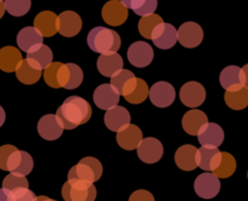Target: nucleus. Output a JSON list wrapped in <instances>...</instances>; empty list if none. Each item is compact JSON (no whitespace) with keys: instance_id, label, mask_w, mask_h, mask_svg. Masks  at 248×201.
I'll return each instance as SVG.
<instances>
[{"instance_id":"3","label":"nucleus","mask_w":248,"mask_h":201,"mask_svg":"<svg viewBox=\"0 0 248 201\" xmlns=\"http://www.w3.org/2000/svg\"><path fill=\"white\" fill-rule=\"evenodd\" d=\"M97 195L94 183L68 179L62 186V198L65 201H95Z\"/></svg>"},{"instance_id":"45","label":"nucleus","mask_w":248,"mask_h":201,"mask_svg":"<svg viewBox=\"0 0 248 201\" xmlns=\"http://www.w3.org/2000/svg\"><path fill=\"white\" fill-rule=\"evenodd\" d=\"M242 71L245 73V87L248 89V64L242 67Z\"/></svg>"},{"instance_id":"28","label":"nucleus","mask_w":248,"mask_h":201,"mask_svg":"<svg viewBox=\"0 0 248 201\" xmlns=\"http://www.w3.org/2000/svg\"><path fill=\"white\" fill-rule=\"evenodd\" d=\"M206 123H208V117L201 110H190L181 119L184 131L190 135H197L200 129Z\"/></svg>"},{"instance_id":"50","label":"nucleus","mask_w":248,"mask_h":201,"mask_svg":"<svg viewBox=\"0 0 248 201\" xmlns=\"http://www.w3.org/2000/svg\"><path fill=\"white\" fill-rule=\"evenodd\" d=\"M247 178H248V172H247Z\"/></svg>"},{"instance_id":"21","label":"nucleus","mask_w":248,"mask_h":201,"mask_svg":"<svg viewBox=\"0 0 248 201\" xmlns=\"http://www.w3.org/2000/svg\"><path fill=\"white\" fill-rule=\"evenodd\" d=\"M223 155L218 148L202 147L197 150V166L206 172H214L220 165Z\"/></svg>"},{"instance_id":"48","label":"nucleus","mask_w":248,"mask_h":201,"mask_svg":"<svg viewBox=\"0 0 248 201\" xmlns=\"http://www.w3.org/2000/svg\"><path fill=\"white\" fill-rule=\"evenodd\" d=\"M5 11V4H4V1H1V3H0V18L3 17Z\"/></svg>"},{"instance_id":"40","label":"nucleus","mask_w":248,"mask_h":201,"mask_svg":"<svg viewBox=\"0 0 248 201\" xmlns=\"http://www.w3.org/2000/svg\"><path fill=\"white\" fill-rule=\"evenodd\" d=\"M11 191L14 194V201H37V196L30 188H18Z\"/></svg>"},{"instance_id":"30","label":"nucleus","mask_w":248,"mask_h":201,"mask_svg":"<svg viewBox=\"0 0 248 201\" xmlns=\"http://www.w3.org/2000/svg\"><path fill=\"white\" fill-rule=\"evenodd\" d=\"M22 60L21 51L15 47H4L0 49V70L4 72H15Z\"/></svg>"},{"instance_id":"47","label":"nucleus","mask_w":248,"mask_h":201,"mask_svg":"<svg viewBox=\"0 0 248 201\" xmlns=\"http://www.w3.org/2000/svg\"><path fill=\"white\" fill-rule=\"evenodd\" d=\"M37 201H57V200L50 199V198H47V196H45V195H40V196H37Z\"/></svg>"},{"instance_id":"6","label":"nucleus","mask_w":248,"mask_h":201,"mask_svg":"<svg viewBox=\"0 0 248 201\" xmlns=\"http://www.w3.org/2000/svg\"><path fill=\"white\" fill-rule=\"evenodd\" d=\"M149 98L155 106L164 109L170 106L175 100V89L168 82H157L150 88Z\"/></svg>"},{"instance_id":"23","label":"nucleus","mask_w":248,"mask_h":201,"mask_svg":"<svg viewBox=\"0 0 248 201\" xmlns=\"http://www.w3.org/2000/svg\"><path fill=\"white\" fill-rule=\"evenodd\" d=\"M52 59L54 56H52L51 49L45 44L33 48L31 51L27 52V57H26L31 66L34 67L35 70L40 71L49 67L52 64Z\"/></svg>"},{"instance_id":"26","label":"nucleus","mask_w":248,"mask_h":201,"mask_svg":"<svg viewBox=\"0 0 248 201\" xmlns=\"http://www.w3.org/2000/svg\"><path fill=\"white\" fill-rule=\"evenodd\" d=\"M97 70L105 77H113L123 70V59L119 54H101L97 59Z\"/></svg>"},{"instance_id":"11","label":"nucleus","mask_w":248,"mask_h":201,"mask_svg":"<svg viewBox=\"0 0 248 201\" xmlns=\"http://www.w3.org/2000/svg\"><path fill=\"white\" fill-rule=\"evenodd\" d=\"M83 82V71L76 64H62L59 71L60 88L76 89Z\"/></svg>"},{"instance_id":"17","label":"nucleus","mask_w":248,"mask_h":201,"mask_svg":"<svg viewBox=\"0 0 248 201\" xmlns=\"http://www.w3.org/2000/svg\"><path fill=\"white\" fill-rule=\"evenodd\" d=\"M38 133L45 140H56L63 133V127L56 115H45L38 122Z\"/></svg>"},{"instance_id":"36","label":"nucleus","mask_w":248,"mask_h":201,"mask_svg":"<svg viewBox=\"0 0 248 201\" xmlns=\"http://www.w3.org/2000/svg\"><path fill=\"white\" fill-rule=\"evenodd\" d=\"M149 92L150 89L147 83L145 82L144 80H141V78H138L137 87H135V89L133 90L132 94L125 97V100H127L128 102H130V104H134V105L141 104V102H144L145 100L147 99V97H149Z\"/></svg>"},{"instance_id":"38","label":"nucleus","mask_w":248,"mask_h":201,"mask_svg":"<svg viewBox=\"0 0 248 201\" xmlns=\"http://www.w3.org/2000/svg\"><path fill=\"white\" fill-rule=\"evenodd\" d=\"M62 62H52L49 67L44 70V81L49 87L59 89V71Z\"/></svg>"},{"instance_id":"39","label":"nucleus","mask_w":248,"mask_h":201,"mask_svg":"<svg viewBox=\"0 0 248 201\" xmlns=\"http://www.w3.org/2000/svg\"><path fill=\"white\" fill-rule=\"evenodd\" d=\"M17 148L14 145H3L0 147V169L8 171V161L10 159L11 154L16 151Z\"/></svg>"},{"instance_id":"1","label":"nucleus","mask_w":248,"mask_h":201,"mask_svg":"<svg viewBox=\"0 0 248 201\" xmlns=\"http://www.w3.org/2000/svg\"><path fill=\"white\" fill-rule=\"evenodd\" d=\"M93 114L92 106L80 97L67 98L57 109L56 117L63 129H75L80 124L87 123Z\"/></svg>"},{"instance_id":"43","label":"nucleus","mask_w":248,"mask_h":201,"mask_svg":"<svg viewBox=\"0 0 248 201\" xmlns=\"http://www.w3.org/2000/svg\"><path fill=\"white\" fill-rule=\"evenodd\" d=\"M121 3L127 9H132L133 11H135L141 6L144 0H121Z\"/></svg>"},{"instance_id":"44","label":"nucleus","mask_w":248,"mask_h":201,"mask_svg":"<svg viewBox=\"0 0 248 201\" xmlns=\"http://www.w3.org/2000/svg\"><path fill=\"white\" fill-rule=\"evenodd\" d=\"M0 201H14L13 191L5 188L0 189Z\"/></svg>"},{"instance_id":"14","label":"nucleus","mask_w":248,"mask_h":201,"mask_svg":"<svg viewBox=\"0 0 248 201\" xmlns=\"http://www.w3.org/2000/svg\"><path fill=\"white\" fill-rule=\"evenodd\" d=\"M104 121L109 131L118 133L130 124V114L123 106L112 107L106 111Z\"/></svg>"},{"instance_id":"34","label":"nucleus","mask_w":248,"mask_h":201,"mask_svg":"<svg viewBox=\"0 0 248 201\" xmlns=\"http://www.w3.org/2000/svg\"><path fill=\"white\" fill-rule=\"evenodd\" d=\"M162 22H163L162 17L159 15H156V14H152V15L141 17V20L139 21V25H138L140 34H141L145 39H151L154 30Z\"/></svg>"},{"instance_id":"35","label":"nucleus","mask_w":248,"mask_h":201,"mask_svg":"<svg viewBox=\"0 0 248 201\" xmlns=\"http://www.w3.org/2000/svg\"><path fill=\"white\" fill-rule=\"evenodd\" d=\"M5 4V10L10 15L20 17V16L26 15L31 10V0H4Z\"/></svg>"},{"instance_id":"42","label":"nucleus","mask_w":248,"mask_h":201,"mask_svg":"<svg viewBox=\"0 0 248 201\" xmlns=\"http://www.w3.org/2000/svg\"><path fill=\"white\" fill-rule=\"evenodd\" d=\"M129 201H155V198L150 191L140 189V190L134 191V193L130 195Z\"/></svg>"},{"instance_id":"20","label":"nucleus","mask_w":248,"mask_h":201,"mask_svg":"<svg viewBox=\"0 0 248 201\" xmlns=\"http://www.w3.org/2000/svg\"><path fill=\"white\" fill-rule=\"evenodd\" d=\"M33 159L27 151L16 150L11 154L8 161V171L11 173L20 174V176H27L33 169Z\"/></svg>"},{"instance_id":"24","label":"nucleus","mask_w":248,"mask_h":201,"mask_svg":"<svg viewBox=\"0 0 248 201\" xmlns=\"http://www.w3.org/2000/svg\"><path fill=\"white\" fill-rule=\"evenodd\" d=\"M34 27L43 37H52L59 32V16L52 11H42L34 18Z\"/></svg>"},{"instance_id":"22","label":"nucleus","mask_w":248,"mask_h":201,"mask_svg":"<svg viewBox=\"0 0 248 201\" xmlns=\"http://www.w3.org/2000/svg\"><path fill=\"white\" fill-rule=\"evenodd\" d=\"M137 83L138 78L135 77L134 73L128 70H121L113 77H111L109 84L118 92L119 95H123L125 98L132 94V92L137 87Z\"/></svg>"},{"instance_id":"31","label":"nucleus","mask_w":248,"mask_h":201,"mask_svg":"<svg viewBox=\"0 0 248 201\" xmlns=\"http://www.w3.org/2000/svg\"><path fill=\"white\" fill-rule=\"evenodd\" d=\"M15 72L17 80L20 81L21 83L27 85L34 84V83H37L38 81L40 80V77H42V71L35 70L34 67H32L28 64V61L26 59L21 61V64L18 65L17 70H16Z\"/></svg>"},{"instance_id":"32","label":"nucleus","mask_w":248,"mask_h":201,"mask_svg":"<svg viewBox=\"0 0 248 201\" xmlns=\"http://www.w3.org/2000/svg\"><path fill=\"white\" fill-rule=\"evenodd\" d=\"M224 99L230 109L243 110L248 106V89L243 87L236 92H226Z\"/></svg>"},{"instance_id":"8","label":"nucleus","mask_w":248,"mask_h":201,"mask_svg":"<svg viewBox=\"0 0 248 201\" xmlns=\"http://www.w3.org/2000/svg\"><path fill=\"white\" fill-rule=\"evenodd\" d=\"M128 60L130 64L135 67L149 66L154 60V49L151 45L146 42H135L128 49Z\"/></svg>"},{"instance_id":"10","label":"nucleus","mask_w":248,"mask_h":201,"mask_svg":"<svg viewBox=\"0 0 248 201\" xmlns=\"http://www.w3.org/2000/svg\"><path fill=\"white\" fill-rule=\"evenodd\" d=\"M203 40V30L196 22H186L179 27L178 42L185 48H196Z\"/></svg>"},{"instance_id":"18","label":"nucleus","mask_w":248,"mask_h":201,"mask_svg":"<svg viewBox=\"0 0 248 201\" xmlns=\"http://www.w3.org/2000/svg\"><path fill=\"white\" fill-rule=\"evenodd\" d=\"M82 30V18L75 11H63L59 15V33L62 37H75Z\"/></svg>"},{"instance_id":"5","label":"nucleus","mask_w":248,"mask_h":201,"mask_svg":"<svg viewBox=\"0 0 248 201\" xmlns=\"http://www.w3.org/2000/svg\"><path fill=\"white\" fill-rule=\"evenodd\" d=\"M195 191L202 199H213L220 191V181L212 172L200 174L194 184Z\"/></svg>"},{"instance_id":"16","label":"nucleus","mask_w":248,"mask_h":201,"mask_svg":"<svg viewBox=\"0 0 248 201\" xmlns=\"http://www.w3.org/2000/svg\"><path fill=\"white\" fill-rule=\"evenodd\" d=\"M220 84L226 92H236L245 87V73L238 66L225 67L220 73Z\"/></svg>"},{"instance_id":"37","label":"nucleus","mask_w":248,"mask_h":201,"mask_svg":"<svg viewBox=\"0 0 248 201\" xmlns=\"http://www.w3.org/2000/svg\"><path fill=\"white\" fill-rule=\"evenodd\" d=\"M3 188L9 189V190H15L18 188H30V182L25 176L10 173L4 178Z\"/></svg>"},{"instance_id":"4","label":"nucleus","mask_w":248,"mask_h":201,"mask_svg":"<svg viewBox=\"0 0 248 201\" xmlns=\"http://www.w3.org/2000/svg\"><path fill=\"white\" fill-rule=\"evenodd\" d=\"M102 176V165L97 159L92 156L84 157L68 172V179H78V181L94 183Z\"/></svg>"},{"instance_id":"2","label":"nucleus","mask_w":248,"mask_h":201,"mask_svg":"<svg viewBox=\"0 0 248 201\" xmlns=\"http://www.w3.org/2000/svg\"><path fill=\"white\" fill-rule=\"evenodd\" d=\"M87 39L88 47L99 54H113L121 48V37L118 33L102 26L93 28Z\"/></svg>"},{"instance_id":"49","label":"nucleus","mask_w":248,"mask_h":201,"mask_svg":"<svg viewBox=\"0 0 248 201\" xmlns=\"http://www.w3.org/2000/svg\"><path fill=\"white\" fill-rule=\"evenodd\" d=\"M1 1H3V0H0V3H1Z\"/></svg>"},{"instance_id":"9","label":"nucleus","mask_w":248,"mask_h":201,"mask_svg":"<svg viewBox=\"0 0 248 201\" xmlns=\"http://www.w3.org/2000/svg\"><path fill=\"white\" fill-rule=\"evenodd\" d=\"M163 145L156 138H145L138 147V156L145 164H156L163 156Z\"/></svg>"},{"instance_id":"41","label":"nucleus","mask_w":248,"mask_h":201,"mask_svg":"<svg viewBox=\"0 0 248 201\" xmlns=\"http://www.w3.org/2000/svg\"><path fill=\"white\" fill-rule=\"evenodd\" d=\"M157 9V0H144V3L141 4L138 10H135L134 13L137 15L141 16V17H145V16H149L155 14Z\"/></svg>"},{"instance_id":"27","label":"nucleus","mask_w":248,"mask_h":201,"mask_svg":"<svg viewBox=\"0 0 248 201\" xmlns=\"http://www.w3.org/2000/svg\"><path fill=\"white\" fill-rule=\"evenodd\" d=\"M197 148L194 145H183L175 152V164L183 171H194L197 168Z\"/></svg>"},{"instance_id":"12","label":"nucleus","mask_w":248,"mask_h":201,"mask_svg":"<svg viewBox=\"0 0 248 201\" xmlns=\"http://www.w3.org/2000/svg\"><path fill=\"white\" fill-rule=\"evenodd\" d=\"M180 100L187 107H199L206 100V89L199 82H187L181 87Z\"/></svg>"},{"instance_id":"46","label":"nucleus","mask_w":248,"mask_h":201,"mask_svg":"<svg viewBox=\"0 0 248 201\" xmlns=\"http://www.w3.org/2000/svg\"><path fill=\"white\" fill-rule=\"evenodd\" d=\"M5 111H4V109L1 106H0V127L3 126L4 122H5Z\"/></svg>"},{"instance_id":"19","label":"nucleus","mask_w":248,"mask_h":201,"mask_svg":"<svg viewBox=\"0 0 248 201\" xmlns=\"http://www.w3.org/2000/svg\"><path fill=\"white\" fill-rule=\"evenodd\" d=\"M95 105L101 110H109L116 107L119 102V94L111 84H101L94 92Z\"/></svg>"},{"instance_id":"15","label":"nucleus","mask_w":248,"mask_h":201,"mask_svg":"<svg viewBox=\"0 0 248 201\" xmlns=\"http://www.w3.org/2000/svg\"><path fill=\"white\" fill-rule=\"evenodd\" d=\"M197 138L202 147L218 148L224 142V131L219 124L208 122L200 129Z\"/></svg>"},{"instance_id":"13","label":"nucleus","mask_w":248,"mask_h":201,"mask_svg":"<svg viewBox=\"0 0 248 201\" xmlns=\"http://www.w3.org/2000/svg\"><path fill=\"white\" fill-rule=\"evenodd\" d=\"M102 18L109 26H121L128 18V9L121 0H109L102 8Z\"/></svg>"},{"instance_id":"29","label":"nucleus","mask_w":248,"mask_h":201,"mask_svg":"<svg viewBox=\"0 0 248 201\" xmlns=\"http://www.w3.org/2000/svg\"><path fill=\"white\" fill-rule=\"evenodd\" d=\"M17 45L22 51L28 52L33 48L43 44L44 37L42 33L35 27H25L18 32L17 34Z\"/></svg>"},{"instance_id":"25","label":"nucleus","mask_w":248,"mask_h":201,"mask_svg":"<svg viewBox=\"0 0 248 201\" xmlns=\"http://www.w3.org/2000/svg\"><path fill=\"white\" fill-rule=\"evenodd\" d=\"M142 140V132L135 124H129L127 128L117 133V143L124 150L138 149Z\"/></svg>"},{"instance_id":"7","label":"nucleus","mask_w":248,"mask_h":201,"mask_svg":"<svg viewBox=\"0 0 248 201\" xmlns=\"http://www.w3.org/2000/svg\"><path fill=\"white\" fill-rule=\"evenodd\" d=\"M151 40L159 49L168 50L178 42V31L170 23L162 22L152 32Z\"/></svg>"},{"instance_id":"33","label":"nucleus","mask_w":248,"mask_h":201,"mask_svg":"<svg viewBox=\"0 0 248 201\" xmlns=\"http://www.w3.org/2000/svg\"><path fill=\"white\" fill-rule=\"evenodd\" d=\"M223 159L218 168L213 172L218 178H229L232 176L236 171V160L231 154L225 151H221Z\"/></svg>"}]
</instances>
